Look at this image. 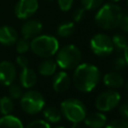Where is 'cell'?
<instances>
[{"instance_id":"obj_14","label":"cell","mask_w":128,"mask_h":128,"mask_svg":"<svg viewBox=\"0 0 128 128\" xmlns=\"http://www.w3.org/2000/svg\"><path fill=\"white\" fill-rule=\"evenodd\" d=\"M18 39L17 31L8 25L0 27V44L4 46H12Z\"/></svg>"},{"instance_id":"obj_33","label":"cell","mask_w":128,"mask_h":128,"mask_svg":"<svg viewBox=\"0 0 128 128\" xmlns=\"http://www.w3.org/2000/svg\"><path fill=\"white\" fill-rule=\"evenodd\" d=\"M16 63L18 64V66H20L21 68L27 67L29 66V60L26 56H24L23 54H19V56H17L16 58Z\"/></svg>"},{"instance_id":"obj_35","label":"cell","mask_w":128,"mask_h":128,"mask_svg":"<svg viewBox=\"0 0 128 128\" xmlns=\"http://www.w3.org/2000/svg\"><path fill=\"white\" fill-rule=\"evenodd\" d=\"M71 128H82V127H81L80 122H76V123H72Z\"/></svg>"},{"instance_id":"obj_21","label":"cell","mask_w":128,"mask_h":128,"mask_svg":"<svg viewBox=\"0 0 128 128\" xmlns=\"http://www.w3.org/2000/svg\"><path fill=\"white\" fill-rule=\"evenodd\" d=\"M74 29H75V26H74L73 22L61 23L57 28V35L62 38H67L73 34Z\"/></svg>"},{"instance_id":"obj_2","label":"cell","mask_w":128,"mask_h":128,"mask_svg":"<svg viewBox=\"0 0 128 128\" xmlns=\"http://www.w3.org/2000/svg\"><path fill=\"white\" fill-rule=\"evenodd\" d=\"M122 8L113 3H107L97 9L95 23L104 30H112L118 27L122 17Z\"/></svg>"},{"instance_id":"obj_18","label":"cell","mask_w":128,"mask_h":128,"mask_svg":"<svg viewBox=\"0 0 128 128\" xmlns=\"http://www.w3.org/2000/svg\"><path fill=\"white\" fill-rule=\"evenodd\" d=\"M0 128H24V126L18 117L8 114L0 118Z\"/></svg>"},{"instance_id":"obj_24","label":"cell","mask_w":128,"mask_h":128,"mask_svg":"<svg viewBox=\"0 0 128 128\" xmlns=\"http://www.w3.org/2000/svg\"><path fill=\"white\" fill-rule=\"evenodd\" d=\"M103 1L104 0H81V4L85 10L92 11L101 7L103 5Z\"/></svg>"},{"instance_id":"obj_37","label":"cell","mask_w":128,"mask_h":128,"mask_svg":"<svg viewBox=\"0 0 128 128\" xmlns=\"http://www.w3.org/2000/svg\"><path fill=\"white\" fill-rule=\"evenodd\" d=\"M111 1H113V2H119L120 0H111Z\"/></svg>"},{"instance_id":"obj_15","label":"cell","mask_w":128,"mask_h":128,"mask_svg":"<svg viewBox=\"0 0 128 128\" xmlns=\"http://www.w3.org/2000/svg\"><path fill=\"white\" fill-rule=\"evenodd\" d=\"M19 80H20L21 87L29 89V88H32L36 84L37 75L32 68L27 66V67L22 68V70L19 74Z\"/></svg>"},{"instance_id":"obj_29","label":"cell","mask_w":128,"mask_h":128,"mask_svg":"<svg viewBox=\"0 0 128 128\" xmlns=\"http://www.w3.org/2000/svg\"><path fill=\"white\" fill-rule=\"evenodd\" d=\"M126 66V62H125V59L123 56H118L114 59L113 61V68L115 71H119V70H122L124 67Z\"/></svg>"},{"instance_id":"obj_27","label":"cell","mask_w":128,"mask_h":128,"mask_svg":"<svg viewBox=\"0 0 128 128\" xmlns=\"http://www.w3.org/2000/svg\"><path fill=\"white\" fill-rule=\"evenodd\" d=\"M25 128H51V127L49 122H47L46 120L37 119V120L31 121Z\"/></svg>"},{"instance_id":"obj_7","label":"cell","mask_w":128,"mask_h":128,"mask_svg":"<svg viewBox=\"0 0 128 128\" xmlns=\"http://www.w3.org/2000/svg\"><path fill=\"white\" fill-rule=\"evenodd\" d=\"M90 49L95 55L100 57H106L113 52L114 46L112 43V39L107 34L98 33L91 38Z\"/></svg>"},{"instance_id":"obj_13","label":"cell","mask_w":128,"mask_h":128,"mask_svg":"<svg viewBox=\"0 0 128 128\" xmlns=\"http://www.w3.org/2000/svg\"><path fill=\"white\" fill-rule=\"evenodd\" d=\"M83 121L88 128H103L107 123V117L104 113L98 111L86 115Z\"/></svg>"},{"instance_id":"obj_28","label":"cell","mask_w":128,"mask_h":128,"mask_svg":"<svg viewBox=\"0 0 128 128\" xmlns=\"http://www.w3.org/2000/svg\"><path fill=\"white\" fill-rule=\"evenodd\" d=\"M73 2H74V0H57L60 10L64 11V12H67L72 8Z\"/></svg>"},{"instance_id":"obj_4","label":"cell","mask_w":128,"mask_h":128,"mask_svg":"<svg viewBox=\"0 0 128 128\" xmlns=\"http://www.w3.org/2000/svg\"><path fill=\"white\" fill-rule=\"evenodd\" d=\"M82 55L80 49L73 44H68L58 49L56 53V64L64 70L75 69L81 61Z\"/></svg>"},{"instance_id":"obj_1","label":"cell","mask_w":128,"mask_h":128,"mask_svg":"<svg viewBox=\"0 0 128 128\" xmlns=\"http://www.w3.org/2000/svg\"><path fill=\"white\" fill-rule=\"evenodd\" d=\"M101 78L100 70L93 64L80 63L73 73V84L81 92H91L99 83Z\"/></svg>"},{"instance_id":"obj_3","label":"cell","mask_w":128,"mask_h":128,"mask_svg":"<svg viewBox=\"0 0 128 128\" xmlns=\"http://www.w3.org/2000/svg\"><path fill=\"white\" fill-rule=\"evenodd\" d=\"M32 52L41 58H50L55 55L59 49V42L52 35H37L30 42Z\"/></svg>"},{"instance_id":"obj_23","label":"cell","mask_w":128,"mask_h":128,"mask_svg":"<svg viewBox=\"0 0 128 128\" xmlns=\"http://www.w3.org/2000/svg\"><path fill=\"white\" fill-rule=\"evenodd\" d=\"M15 44H16V51L19 54H25L30 49V41L29 39H26L24 37L20 39L18 38Z\"/></svg>"},{"instance_id":"obj_36","label":"cell","mask_w":128,"mask_h":128,"mask_svg":"<svg viewBox=\"0 0 128 128\" xmlns=\"http://www.w3.org/2000/svg\"><path fill=\"white\" fill-rule=\"evenodd\" d=\"M126 90L128 91V80H127V82H126Z\"/></svg>"},{"instance_id":"obj_34","label":"cell","mask_w":128,"mask_h":128,"mask_svg":"<svg viewBox=\"0 0 128 128\" xmlns=\"http://www.w3.org/2000/svg\"><path fill=\"white\" fill-rule=\"evenodd\" d=\"M123 57H124V59H125L126 65H128V46L123 50Z\"/></svg>"},{"instance_id":"obj_9","label":"cell","mask_w":128,"mask_h":128,"mask_svg":"<svg viewBox=\"0 0 128 128\" xmlns=\"http://www.w3.org/2000/svg\"><path fill=\"white\" fill-rule=\"evenodd\" d=\"M38 7V0H18L14 12L18 19L26 20L37 12Z\"/></svg>"},{"instance_id":"obj_8","label":"cell","mask_w":128,"mask_h":128,"mask_svg":"<svg viewBox=\"0 0 128 128\" xmlns=\"http://www.w3.org/2000/svg\"><path fill=\"white\" fill-rule=\"evenodd\" d=\"M120 100L121 95L119 92L112 89L105 90L97 96L95 100V107L98 111L107 112L117 107Z\"/></svg>"},{"instance_id":"obj_5","label":"cell","mask_w":128,"mask_h":128,"mask_svg":"<svg viewBox=\"0 0 128 128\" xmlns=\"http://www.w3.org/2000/svg\"><path fill=\"white\" fill-rule=\"evenodd\" d=\"M60 110L62 115L72 123H81L87 115V110L83 102L75 98H69L62 101L60 104Z\"/></svg>"},{"instance_id":"obj_30","label":"cell","mask_w":128,"mask_h":128,"mask_svg":"<svg viewBox=\"0 0 128 128\" xmlns=\"http://www.w3.org/2000/svg\"><path fill=\"white\" fill-rule=\"evenodd\" d=\"M85 9L82 7V8H77L73 11L72 13V18L75 22H80L83 18H84V15H85Z\"/></svg>"},{"instance_id":"obj_16","label":"cell","mask_w":128,"mask_h":128,"mask_svg":"<svg viewBox=\"0 0 128 128\" xmlns=\"http://www.w3.org/2000/svg\"><path fill=\"white\" fill-rule=\"evenodd\" d=\"M103 83L109 88H120L124 85V78L117 71L108 72L103 76Z\"/></svg>"},{"instance_id":"obj_17","label":"cell","mask_w":128,"mask_h":128,"mask_svg":"<svg viewBox=\"0 0 128 128\" xmlns=\"http://www.w3.org/2000/svg\"><path fill=\"white\" fill-rule=\"evenodd\" d=\"M56 69H57L56 61H54L51 58H45V60H43L38 66V72L45 77L54 75Z\"/></svg>"},{"instance_id":"obj_19","label":"cell","mask_w":128,"mask_h":128,"mask_svg":"<svg viewBox=\"0 0 128 128\" xmlns=\"http://www.w3.org/2000/svg\"><path fill=\"white\" fill-rule=\"evenodd\" d=\"M43 116L47 122L57 123L62 118V112L59 108H56L54 106H49L43 110Z\"/></svg>"},{"instance_id":"obj_32","label":"cell","mask_w":128,"mask_h":128,"mask_svg":"<svg viewBox=\"0 0 128 128\" xmlns=\"http://www.w3.org/2000/svg\"><path fill=\"white\" fill-rule=\"evenodd\" d=\"M119 113L122 116L123 119L128 120V98L124 103H122L119 107Z\"/></svg>"},{"instance_id":"obj_31","label":"cell","mask_w":128,"mask_h":128,"mask_svg":"<svg viewBox=\"0 0 128 128\" xmlns=\"http://www.w3.org/2000/svg\"><path fill=\"white\" fill-rule=\"evenodd\" d=\"M118 27H120V29H121L123 32L128 33V13H124V12H123Z\"/></svg>"},{"instance_id":"obj_10","label":"cell","mask_w":128,"mask_h":128,"mask_svg":"<svg viewBox=\"0 0 128 128\" xmlns=\"http://www.w3.org/2000/svg\"><path fill=\"white\" fill-rule=\"evenodd\" d=\"M17 71L15 65L7 60L0 62V84L9 86L16 78Z\"/></svg>"},{"instance_id":"obj_38","label":"cell","mask_w":128,"mask_h":128,"mask_svg":"<svg viewBox=\"0 0 128 128\" xmlns=\"http://www.w3.org/2000/svg\"><path fill=\"white\" fill-rule=\"evenodd\" d=\"M55 128H65V127H63V126H58V127H55Z\"/></svg>"},{"instance_id":"obj_39","label":"cell","mask_w":128,"mask_h":128,"mask_svg":"<svg viewBox=\"0 0 128 128\" xmlns=\"http://www.w3.org/2000/svg\"><path fill=\"white\" fill-rule=\"evenodd\" d=\"M126 3H127V7H128V0H126Z\"/></svg>"},{"instance_id":"obj_20","label":"cell","mask_w":128,"mask_h":128,"mask_svg":"<svg viewBox=\"0 0 128 128\" xmlns=\"http://www.w3.org/2000/svg\"><path fill=\"white\" fill-rule=\"evenodd\" d=\"M14 109L13 99L10 96H3L0 98V113L2 115L11 114Z\"/></svg>"},{"instance_id":"obj_11","label":"cell","mask_w":128,"mask_h":128,"mask_svg":"<svg viewBox=\"0 0 128 128\" xmlns=\"http://www.w3.org/2000/svg\"><path fill=\"white\" fill-rule=\"evenodd\" d=\"M42 28H43L42 23L39 20L28 18V20H26L21 27L22 37L26 39H32L40 34V32L42 31Z\"/></svg>"},{"instance_id":"obj_25","label":"cell","mask_w":128,"mask_h":128,"mask_svg":"<svg viewBox=\"0 0 128 128\" xmlns=\"http://www.w3.org/2000/svg\"><path fill=\"white\" fill-rule=\"evenodd\" d=\"M8 93H9V96L12 98V99H20V97L22 96V88L20 85L18 84H10L8 86Z\"/></svg>"},{"instance_id":"obj_12","label":"cell","mask_w":128,"mask_h":128,"mask_svg":"<svg viewBox=\"0 0 128 128\" xmlns=\"http://www.w3.org/2000/svg\"><path fill=\"white\" fill-rule=\"evenodd\" d=\"M70 85H71V79L65 71H60L54 74L53 81H52V87L55 92L63 93L69 89Z\"/></svg>"},{"instance_id":"obj_26","label":"cell","mask_w":128,"mask_h":128,"mask_svg":"<svg viewBox=\"0 0 128 128\" xmlns=\"http://www.w3.org/2000/svg\"><path fill=\"white\" fill-rule=\"evenodd\" d=\"M105 128H128V120L125 119H114L108 124L106 123Z\"/></svg>"},{"instance_id":"obj_6","label":"cell","mask_w":128,"mask_h":128,"mask_svg":"<svg viewBox=\"0 0 128 128\" xmlns=\"http://www.w3.org/2000/svg\"><path fill=\"white\" fill-rule=\"evenodd\" d=\"M20 105L24 112L34 115L43 110L45 105V99L39 91L28 90L20 97Z\"/></svg>"},{"instance_id":"obj_22","label":"cell","mask_w":128,"mask_h":128,"mask_svg":"<svg viewBox=\"0 0 128 128\" xmlns=\"http://www.w3.org/2000/svg\"><path fill=\"white\" fill-rule=\"evenodd\" d=\"M111 39L114 48L118 51H123L128 46V39L124 34H115Z\"/></svg>"}]
</instances>
